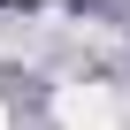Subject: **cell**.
Here are the masks:
<instances>
[{
  "instance_id": "2",
  "label": "cell",
  "mask_w": 130,
  "mask_h": 130,
  "mask_svg": "<svg viewBox=\"0 0 130 130\" xmlns=\"http://www.w3.org/2000/svg\"><path fill=\"white\" fill-rule=\"evenodd\" d=\"M0 130H8V115H0Z\"/></svg>"
},
{
  "instance_id": "1",
  "label": "cell",
  "mask_w": 130,
  "mask_h": 130,
  "mask_svg": "<svg viewBox=\"0 0 130 130\" xmlns=\"http://www.w3.org/2000/svg\"><path fill=\"white\" fill-rule=\"evenodd\" d=\"M54 122L61 130H115V92L107 84H61L54 92Z\"/></svg>"
}]
</instances>
